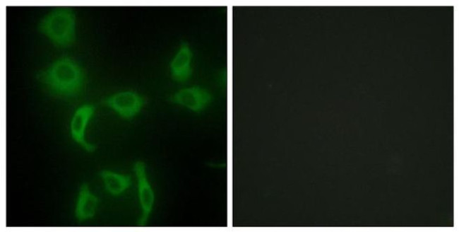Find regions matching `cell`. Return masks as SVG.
<instances>
[{
  "label": "cell",
  "instance_id": "6da1fadb",
  "mask_svg": "<svg viewBox=\"0 0 459 232\" xmlns=\"http://www.w3.org/2000/svg\"><path fill=\"white\" fill-rule=\"evenodd\" d=\"M36 79L49 93L60 98L78 95L85 84L83 69L68 56H62L38 71Z\"/></svg>",
  "mask_w": 459,
  "mask_h": 232
},
{
  "label": "cell",
  "instance_id": "7a4b0ae2",
  "mask_svg": "<svg viewBox=\"0 0 459 232\" xmlns=\"http://www.w3.org/2000/svg\"><path fill=\"white\" fill-rule=\"evenodd\" d=\"M37 30L56 47H68L76 40V14L68 6H57L44 16Z\"/></svg>",
  "mask_w": 459,
  "mask_h": 232
},
{
  "label": "cell",
  "instance_id": "3957f363",
  "mask_svg": "<svg viewBox=\"0 0 459 232\" xmlns=\"http://www.w3.org/2000/svg\"><path fill=\"white\" fill-rule=\"evenodd\" d=\"M145 103V98L133 91L118 92L103 100L105 105L126 120L135 117L141 111Z\"/></svg>",
  "mask_w": 459,
  "mask_h": 232
},
{
  "label": "cell",
  "instance_id": "277c9868",
  "mask_svg": "<svg viewBox=\"0 0 459 232\" xmlns=\"http://www.w3.org/2000/svg\"><path fill=\"white\" fill-rule=\"evenodd\" d=\"M133 170L137 178L138 199L142 211L138 224L139 226H144L151 213L155 196L148 180L145 163L143 161H136L133 164Z\"/></svg>",
  "mask_w": 459,
  "mask_h": 232
},
{
  "label": "cell",
  "instance_id": "5b68a950",
  "mask_svg": "<svg viewBox=\"0 0 459 232\" xmlns=\"http://www.w3.org/2000/svg\"><path fill=\"white\" fill-rule=\"evenodd\" d=\"M170 100L194 112H200L210 103L212 95L205 88L194 86L179 90Z\"/></svg>",
  "mask_w": 459,
  "mask_h": 232
},
{
  "label": "cell",
  "instance_id": "8992f818",
  "mask_svg": "<svg viewBox=\"0 0 459 232\" xmlns=\"http://www.w3.org/2000/svg\"><path fill=\"white\" fill-rule=\"evenodd\" d=\"M94 112L95 106L93 105H82L76 110L70 123V132L72 139L88 152H93L95 150V146L88 143L85 138L86 126Z\"/></svg>",
  "mask_w": 459,
  "mask_h": 232
},
{
  "label": "cell",
  "instance_id": "52a82bcc",
  "mask_svg": "<svg viewBox=\"0 0 459 232\" xmlns=\"http://www.w3.org/2000/svg\"><path fill=\"white\" fill-rule=\"evenodd\" d=\"M192 50L186 42H181L169 64L172 79L178 83L186 81L192 73Z\"/></svg>",
  "mask_w": 459,
  "mask_h": 232
},
{
  "label": "cell",
  "instance_id": "ba28073f",
  "mask_svg": "<svg viewBox=\"0 0 459 232\" xmlns=\"http://www.w3.org/2000/svg\"><path fill=\"white\" fill-rule=\"evenodd\" d=\"M98 199L90 192L86 183L82 184L78 195L75 216L78 221L91 219L95 215Z\"/></svg>",
  "mask_w": 459,
  "mask_h": 232
},
{
  "label": "cell",
  "instance_id": "9c48e42d",
  "mask_svg": "<svg viewBox=\"0 0 459 232\" xmlns=\"http://www.w3.org/2000/svg\"><path fill=\"white\" fill-rule=\"evenodd\" d=\"M100 175L105 190L113 196L123 193L131 185V176L110 170H102Z\"/></svg>",
  "mask_w": 459,
  "mask_h": 232
}]
</instances>
